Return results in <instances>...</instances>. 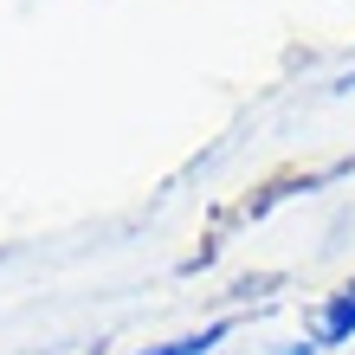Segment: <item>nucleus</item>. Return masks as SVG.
Returning a JSON list of instances; mask_svg holds the SVG:
<instances>
[{"instance_id":"obj_1","label":"nucleus","mask_w":355,"mask_h":355,"mask_svg":"<svg viewBox=\"0 0 355 355\" xmlns=\"http://www.w3.org/2000/svg\"><path fill=\"white\" fill-rule=\"evenodd\" d=\"M355 336V284H343L336 297L323 304V317H317V336L304 343V355L310 349H336V343H349Z\"/></svg>"}]
</instances>
